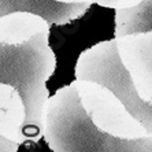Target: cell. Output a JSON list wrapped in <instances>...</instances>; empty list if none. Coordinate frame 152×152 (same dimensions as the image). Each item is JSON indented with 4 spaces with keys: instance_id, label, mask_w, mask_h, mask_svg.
<instances>
[{
    "instance_id": "cell-9",
    "label": "cell",
    "mask_w": 152,
    "mask_h": 152,
    "mask_svg": "<svg viewBox=\"0 0 152 152\" xmlns=\"http://www.w3.org/2000/svg\"><path fill=\"white\" fill-rule=\"evenodd\" d=\"M19 145L17 142L7 141V140H0V152H17Z\"/></svg>"
},
{
    "instance_id": "cell-2",
    "label": "cell",
    "mask_w": 152,
    "mask_h": 152,
    "mask_svg": "<svg viewBox=\"0 0 152 152\" xmlns=\"http://www.w3.org/2000/svg\"><path fill=\"white\" fill-rule=\"evenodd\" d=\"M44 138L52 152H152V136L126 140L99 130L85 114L74 81L50 97Z\"/></svg>"
},
{
    "instance_id": "cell-4",
    "label": "cell",
    "mask_w": 152,
    "mask_h": 152,
    "mask_svg": "<svg viewBox=\"0 0 152 152\" xmlns=\"http://www.w3.org/2000/svg\"><path fill=\"white\" fill-rule=\"evenodd\" d=\"M74 84L85 114L99 130L126 140L149 136L144 125L111 89L89 80H74Z\"/></svg>"
},
{
    "instance_id": "cell-6",
    "label": "cell",
    "mask_w": 152,
    "mask_h": 152,
    "mask_svg": "<svg viewBox=\"0 0 152 152\" xmlns=\"http://www.w3.org/2000/svg\"><path fill=\"white\" fill-rule=\"evenodd\" d=\"M28 110L18 89L7 84H0V140L25 144L23 134Z\"/></svg>"
},
{
    "instance_id": "cell-7",
    "label": "cell",
    "mask_w": 152,
    "mask_h": 152,
    "mask_svg": "<svg viewBox=\"0 0 152 152\" xmlns=\"http://www.w3.org/2000/svg\"><path fill=\"white\" fill-rule=\"evenodd\" d=\"M115 11V39L152 30V0H142L134 7Z\"/></svg>"
},
{
    "instance_id": "cell-1",
    "label": "cell",
    "mask_w": 152,
    "mask_h": 152,
    "mask_svg": "<svg viewBox=\"0 0 152 152\" xmlns=\"http://www.w3.org/2000/svg\"><path fill=\"white\" fill-rule=\"evenodd\" d=\"M56 69L50 47V22L29 11L0 17V84L18 89L28 110L26 142L44 137V117L50 92L47 81Z\"/></svg>"
},
{
    "instance_id": "cell-8",
    "label": "cell",
    "mask_w": 152,
    "mask_h": 152,
    "mask_svg": "<svg viewBox=\"0 0 152 152\" xmlns=\"http://www.w3.org/2000/svg\"><path fill=\"white\" fill-rule=\"evenodd\" d=\"M141 1L142 0H95V3L102 6V7L115 8V10L134 7V6H137Z\"/></svg>"
},
{
    "instance_id": "cell-3",
    "label": "cell",
    "mask_w": 152,
    "mask_h": 152,
    "mask_svg": "<svg viewBox=\"0 0 152 152\" xmlns=\"http://www.w3.org/2000/svg\"><path fill=\"white\" fill-rule=\"evenodd\" d=\"M74 75L75 80L95 81L111 89L152 136V104L138 95L134 80L119 55L117 39L100 41L82 51Z\"/></svg>"
},
{
    "instance_id": "cell-5",
    "label": "cell",
    "mask_w": 152,
    "mask_h": 152,
    "mask_svg": "<svg viewBox=\"0 0 152 152\" xmlns=\"http://www.w3.org/2000/svg\"><path fill=\"white\" fill-rule=\"evenodd\" d=\"M92 3H59L55 0H0V17L15 11H29L50 23L67 25L89 10Z\"/></svg>"
}]
</instances>
